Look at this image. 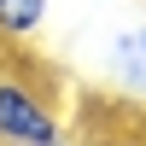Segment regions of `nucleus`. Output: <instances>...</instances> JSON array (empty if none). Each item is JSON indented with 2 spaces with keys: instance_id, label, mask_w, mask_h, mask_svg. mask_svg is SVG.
<instances>
[{
  "instance_id": "1",
  "label": "nucleus",
  "mask_w": 146,
  "mask_h": 146,
  "mask_svg": "<svg viewBox=\"0 0 146 146\" xmlns=\"http://www.w3.org/2000/svg\"><path fill=\"white\" fill-rule=\"evenodd\" d=\"M0 146H64V117L23 70H0Z\"/></svg>"
},
{
  "instance_id": "2",
  "label": "nucleus",
  "mask_w": 146,
  "mask_h": 146,
  "mask_svg": "<svg viewBox=\"0 0 146 146\" xmlns=\"http://www.w3.org/2000/svg\"><path fill=\"white\" fill-rule=\"evenodd\" d=\"M105 82L129 100H146V18L140 23H123L105 47Z\"/></svg>"
},
{
  "instance_id": "3",
  "label": "nucleus",
  "mask_w": 146,
  "mask_h": 146,
  "mask_svg": "<svg viewBox=\"0 0 146 146\" xmlns=\"http://www.w3.org/2000/svg\"><path fill=\"white\" fill-rule=\"evenodd\" d=\"M47 29V0H0V47H23Z\"/></svg>"
}]
</instances>
